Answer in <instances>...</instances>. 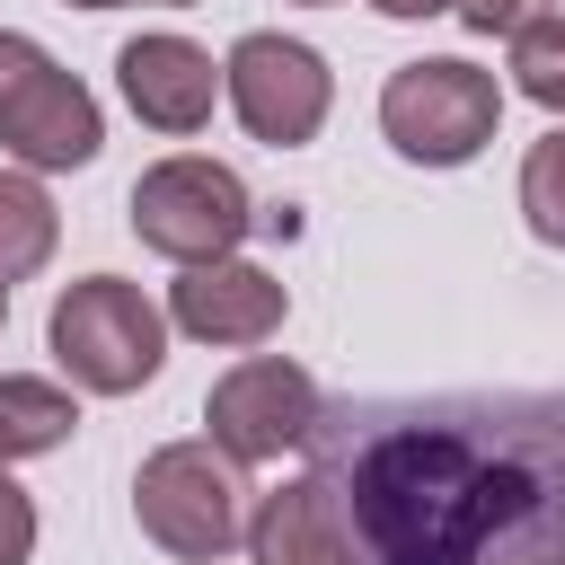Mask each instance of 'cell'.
Returning <instances> with one entry per match:
<instances>
[{"mask_svg": "<svg viewBox=\"0 0 565 565\" xmlns=\"http://www.w3.org/2000/svg\"><path fill=\"white\" fill-rule=\"evenodd\" d=\"M309 450L362 565H565V388L362 397Z\"/></svg>", "mask_w": 565, "mask_h": 565, "instance_id": "obj_1", "label": "cell"}, {"mask_svg": "<svg viewBox=\"0 0 565 565\" xmlns=\"http://www.w3.org/2000/svg\"><path fill=\"white\" fill-rule=\"evenodd\" d=\"M44 344H53V362H62L71 388H88V397H132V388H150L159 362H168V318H159V300H150L141 282H124V274H79V282H62V300H53Z\"/></svg>", "mask_w": 565, "mask_h": 565, "instance_id": "obj_2", "label": "cell"}, {"mask_svg": "<svg viewBox=\"0 0 565 565\" xmlns=\"http://www.w3.org/2000/svg\"><path fill=\"white\" fill-rule=\"evenodd\" d=\"M132 521L177 565H221L247 539V477L221 441H159L132 468Z\"/></svg>", "mask_w": 565, "mask_h": 565, "instance_id": "obj_3", "label": "cell"}, {"mask_svg": "<svg viewBox=\"0 0 565 565\" xmlns=\"http://www.w3.org/2000/svg\"><path fill=\"white\" fill-rule=\"evenodd\" d=\"M494 124H503V79L459 53H424L380 88V132L415 168H468L494 141Z\"/></svg>", "mask_w": 565, "mask_h": 565, "instance_id": "obj_4", "label": "cell"}, {"mask_svg": "<svg viewBox=\"0 0 565 565\" xmlns=\"http://www.w3.org/2000/svg\"><path fill=\"white\" fill-rule=\"evenodd\" d=\"M124 212H132V238H141L150 256H168V265L238 256V238H247V230H265V212L247 203L238 168L194 159V150L150 159V168L132 177V203H124Z\"/></svg>", "mask_w": 565, "mask_h": 565, "instance_id": "obj_5", "label": "cell"}, {"mask_svg": "<svg viewBox=\"0 0 565 565\" xmlns=\"http://www.w3.org/2000/svg\"><path fill=\"white\" fill-rule=\"evenodd\" d=\"M0 150L18 168H88L106 150V115L79 88V71H62L35 35L0 26Z\"/></svg>", "mask_w": 565, "mask_h": 565, "instance_id": "obj_6", "label": "cell"}, {"mask_svg": "<svg viewBox=\"0 0 565 565\" xmlns=\"http://www.w3.org/2000/svg\"><path fill=\"white\" fill-rule=\"evenodd\" d=\"M221 97L238 106L247 141H265V150H300V141H318V124H327V106H335V71H327L318 44L256 26V35L230 44V62H221Z\"/></svg>", "mask_w": 565, "mask_h": 565, "instance_id": "obj_7", "label": "cell"}, {"mask_svg": "<svg viewBox=\"0 0 565 565\" xmlns=\"http://www.w3.org/2000/svg\"><path fill=\"white\" fill-rule=\"evenodd\" d=\"M318 415H327V406H318V380H309L300 362H282V353L230 362V371L212 380V397H203V424H212V441H221L238 468L282 459V450H309Z\"/></svg>", "mask_w": 565, "mask_h": 565, "instance_id": "obj_8", "label": "cell"}, {"mask_svg": "<svg viewBox=\"0 0 565 565\" xmlns=\"http://www.w3.org/2000/svg\"><path fill=\"white\" fill-rule=\"evenodd\" d=\"M168 318L194 344H265L291 318V291L265 265H247V256H212V265H185L168 282Z\"/></svg>", "mask_w": 565, "mask_h": 565, "instance_id": "obj_9", "label": "cell"}, {"mask_svg": "<svg viewBox=\"0 0 565 565\" xmlns=\"http://www.w3.org/2000/svg\"><path fill=\"white\" fill-rule=\"evenodd\" d=\"M115 88L124 106L150 124V132H203L212 124V97H221V62L194 44V35H132L115 53Z\"/></svg>", "mask_w": 565, "mask_h": 565, "instance_id": "obj_10", "label": "cell"}, {"mask_svg": "<svg viewBox=\"0 0 565 565\" xmlns=\"http://www.w3.org/2000/svg\"><path fill=\"white\" fill-rule=\"evenodd\" d=\"M247 556L256 565H362V539H353V512L335 494V477H291L274 494H256L247 512Z\"/></svg>", "mask_w": 565, "mask_h": 565, "instance_id": "obj_11", "label": "cell"}, {"mask_svg": "<svg viewBox=\"0 0 565 565\" xmlns=\"http://www.w3.org/2000/svg\"><path fill=\"white\" fill-rule=\"evenodd\" d=\"M79 433V397L62 380H26V371H0V468L18 459H44Z\"/></svg>", "mask_w": 565, "mask_h": 565, "instance_id": "obj_12", "label": "cell"}, {"mask_svg": "<svg viewBox=\"0 0 565 565\" xmlns=\"http://www.w3.org/2000/svg\"><path fill=\"white\" fill-rule=\"evenodd\" d=\"M62 238L53 194L35 185V168H0V282H26Z\"/></svg>", "mask_w": 565, "mask_h": 565, "instance_id": "obj_13", "label": "cell"}, {"mask_svg": "<svg viewBox=\"0 0 565 565\" xmlns=\"http://www.w3.org/2000/svg\"><path fill=\"white\" fill-rule=\"evenodd\" d=\"M512 88L539 97L547 115H565V9H556V18L539 9V18L512 35Z\"/></svg>", "mask_w": 565, "mask_h": 565, "instance_id": "obj_14", "label": "cell"}, {"mask_svg": "<svg viewBox=\"0 0 565 565\" xmlns=\"http://www.w3.org/2000/svg\"><path fill=\"white\" fill-rule=\"evenodd\" d=\"M521 221H530V238L565 247V124L539 132L530 159H521Z\"/></svg>", "mask_w": 565, "mask_h": 565, "instance_id": "obj_15", "label": "cell"}, {"mask_svg": "<svg viewBox=\"0 0 565 565\" xmlns=\"http://www.w3.org/2000/svg\"><path fill=\"white\" fill-rule=\"evenodd\" d=\"M35 556V503H26V486L0 468V565H26Z\"/></svg>", "mask_w": 565, "mask_h": 565, "instance_id": "obj_16", "label": "cell"}, {"mask_svg": "<svg viewBox=\"0 0 565 565\" xmlns=\"http://www.w3.org/2000/svg\"><path fill=\"white\" fill-rule=\"evenodd\" d=\"M450 18H459L468 35H521V26L539 18V0H459Z\"/></svg>", "mask_w": 565, "mask_h": 565, "instance_id": "obj_17", "label": "cell"}, {"mask_svg": "<svg viewBox=\"0 0 565 565\" xmlns=\"http://www.w3.org/2000/svg\"><path fill=\"white\" fill-rule=\"evenodd\" d=\"M371 9H380V18H450L459 0H371Z\"/></svg>", "mask_w": 565, "mask_h": 565, "instance_id": "obj_18", "label": "cell"}, {"mask_svg": "<svg viewBox=\"0 0 565 565\" xmlns=\"http://www.w3.org/2000/svg\"><path fill=\"white\" fill-rule=\"evenodd\" d=\"M62 9H124V0H62Z\"/></svg>", "mask_w": 565, "mask_h": 565, "instance_id": "obj_19", "label": "cell"}, {"mask_svg": "<svg viewBox=\"0 0 565 565\" xmlns=\"http://www.w3.org/2000/svg\"><path fill=\"white\" fill-rule=\"evenodd\" d=\"M141 9H194V0H141Z\"/></svg>", "mask_w": 565, "mask_h": 565, "instance_id": "obj_20", "label": "cell"}, {"mask_svg": "<svg viewBox=\"0 0 565 565\" xmlns=\"http://www.w3.org/2000/svg\"><path fill=\"white\" fill-rule=\"evenodd\" d=\"M0 327H9V282H0Z\"/></svg>", "mask_w": 565, "mask_h": 565, "instance_id": "obj_21", "label": "cell"}, {"mask_svg": "<svg viewBox=\"0 0 565 565\" xmlns=\"http://www.w3.org/2000/svg\"><path fill=\"white\" fill-rule=\"evenodd\" d=\"M300 9H335V0H300Z\"/></svg>", "mask_w": 565, "mask_h": 565, "instance_id": "obj_22", "label": "cell"}]
</instances>
